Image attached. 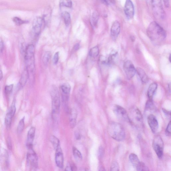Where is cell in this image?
Wrapping results in <instances>:
<instances>
[{
	"label": "cell",
	"mask_w": 171,
	"mask_h": 171,
	"mask_svg": "<svg viewBox=\"0 0 171 171\" xmlns=\"http://www.w3.org/2000/svg\"><path fill=\"white\" fill-rule=\"evenodd\" d=\"M147 34L152 41L156 44L162 43L166 36L164 30L155 21L151 22L148 27Z\"/></svg>",
	"instance_id": "obj_1"
},
{
	"label": "cell",
	"mask_w": 171,
	"mask_h": 171,
	"mask_svg": "<svg viewBox=\"0 0 171 171\" xmlns=\"http://www.w3.org/2000/svg\"><path fill=\"white\" fill-rule=\"evenodd\" d=\"M35 49L33 44L28 45L26 48L25 61L26 69L28 72L29 78H34L35 72Z\"/></svg>",
	"instance_id": "obj_2"
},
{
	"label": "cell",
	"mask_w": 171,
	"mask_h": 171,
	"mask_svg": "<svg viewBox=\"0 0 171 171\" xmlns=\"http://www.w3.org/2000/svg\"><path fill=\"white\" fill-rule=\"evenodd\" d=\"M108 131L110 136L118 141L123 140L126 137V132L122 125L116 122L109 123Z\"/></svg>",
	"instance_id": "obj_3"
},
{
	"label": "cell",
	"mask_w": 171,
	"mask_h": 171,
	"mask_svg": "<svg viewBox=\"0 0 171 171\" xmlns=\"http://www.w3.org/2000/svg\"><path fill=\"white\" fill-rule=\"evenodd\" d=\"M129 121L133 123L136 126L141 127L143 125V117L140 111L137 107L131 110L128 115Z\"/></svg>",
	"instance_id": "obj_4"
},
{
	"label": "cell",
	"mask_w": 171,
	"mask_h": 171,
	"mask_svg": "<svg viewBox=\"0 0 171 171\" xmlns=\"http://www.w3.org/2000/svg\"><path fill=\"white\" fill-rule=\"evenodd\" d=\"M152 11L156 17L163 20L165 17V13L161 0H151Z\"/></svg>",
	"instance_id": "obj_5"
},
{
	"label": "cell",
	"mask_w": 171,
	"mask_h": 171,
	"mask_svg": "<svg viewBox=\"0 0 171 171\" xmlns=\"http://www.w3.org/2000/svg\"><path fill=\"white\" fill-rule=\"evenodd\" d=\"M27 154V163L28 166L32 170H35L38 168V158L33 148L28 149Z\"/></svg>",
	"instance_id": "obj_6"
},
{
	"label": "cell",
	"mask_w": 171,
	"mask_h": 171,
	"mask_svg": "<svg viewBox=\"0 0 171 171\" xmlns=\"http://www.w3.org/2000/svg\"><path fill=\"white\" fill-rule=\"evenodd\" d=\"M152 147L159 159L162 158L164 152V142L159 136H157L154 139Z\"/></svg>",
	"instance_id": "obj_7"
},
{
	"label": "cell",
	"mask_w": 171,
	"mask_h": 171,
	"mask_svg": "<svg viewBox=\"0 0 171 171\" xmlns=\"http://www.w3.org/2000/svg\"><path fill=\"white\" fill-rule=\"evenodd\" d=\"M52 109L54 115L58 114L59 112L60 101L58 92L55 89L53 91L52 94Z\"/></svg>",
	"instance_id": "obj_8"
},
{
	"label": "cell",
	"mask_w": 171,
	"mask_h": 171,
	"mask_svg": "<svg viewBox=\"0 0 171 171\" xmlns=\"http://www.w3.org/2000/svg\"><path fill=\"white\" fill-rule=\"evenodd\" d=\"M123 68L128 79H131L135 76L136 73V69L131 61L127 60L125 62Z\"/></svg>",
	"instance_id": "obj_9"
},
{
	"label": "cell",
	"mask_w": 171,
	"mask_h": 171,
	"mask_svg": "<svg viewBox=\"0 0 171 171\" xmlns=\"http://www.w3.org/2000/svg\"><path fill=\"white\" fill-rule=\"evenodd\" d=\"M113 111L115 114L119 119L122 121H129L128 114L127 111L121 106L115 105Z\"/></svg>",
	"instance_id": "obj_10"
},
{
	"label": "cell",
	"mask_w": 171,
	"mask_h": 171,
	"mask_svg": "<svg viewBox=\"0 0 171 171\" xmlns=\"http://www.w3.org/2000/svg\"><path fill=\"white\" fill-rule=\"evenodd\" d=\"M124 12L128 19H132L135 15V9L131 0H126L124 5Z\"/></svg>",
	"instance_id": "obj_11"
},
{
	"label": "cell",
	"mask_w": 171,
	"mask_h": 171,
	"mask_svg": "<svg viewBox=\"0 0 171 171\" xmlns=\"http://www.w3.org/2000/svg\"><path fill=\"white\" fill-rule=\"evenodd\" d=\"M44 22L43 18L41 17H37L35 19L32 27V33L35 36L37 37L40 35Z\"/></svg>",
	"instance_id": "obj_12"
},
{
	"label": "cell",
	"mask_w": 171,
	"mask_h": 171,
	"mask_svg": "<svg viewBox=\"0 0 171 171\" xmlns=\"http://www.w3.org/2000/svg\"><path fill=\"white\" fill-rule=\"evenodd\" d=\"M147 122L152 132L155 133L159 129V123L156 117L153 114H150L147 117Z\"/></svg>",
	"instance_id": "obj_13"
},
{
	"label": "cell",
	"mask_w": 171,
	"mask_h": 171,
	"mask_svg": "<svg viewBox=\"0 0 171 171\" xmlns=\"http://www.w3.org/2000/svg\"><path fill=\"white\" fill-rule=\"evenodd\" d=\"M55 150V163L59 168L62 169L64 166V157L60 146H59Z\"/></svg>",
	"instance_id": "obj_14"
},
{
	"label": "cell",
	"mask_w": 171,
	"mask_h": 171,
	"mask_svg": "<svg viewBox=\"0 0 171 171\" xmlns=\"http://www.w3.org/2000/svg\"><path fill=\"white\" fill-rule=\"evenodd\" d=\"M121 26L118 21H116L113 22L111 26L110 34L112 39L115 40L117 38L121 31Z\"/></svg>",
	"instance_id": "obj_15"
},
{
	"label": "cell",
	"mask_w": 171,
	"mask_h": 171,
	"mask_svg": "<svg viewBox=\"0 0 171 171\" xmlns=\"http://www.w3.org/2000/svg\"><path fill=\"white\" fill-rule=\"evenodd\" d=\"M35 132V128L32 127L28 132L26 144V147L28 149L33 148Z\"/></svg>",
	"instance_id": "obj_16"
},
{
	"label": "cell",
	"mask_w": 171,
	"mask_h": 171,
	"mask_svg": "<svg viewBox=\"0 0 171 171\" xmlns=\"http://www.w3.org/2000/svg\"><path fill=\"white\" fill-rule=\"evenodd\" d=\"M60 88L63 93L64 100L68 101L71 90L70 86L68 83H64L61 86Z\"/></svg>",
	"instance_id": "obj_17"
},
{
	"label": "cell",
	"mask_w": 171,
	"mask_h": 171,
	"mask_svg": "<svg viewBox=\"0 0 171 171\" xmlns=\"http://www.w3.org/2000/svg\"><path fill=\"white\" fill-rule=\"evenodd\" d=\"M0 162L4 163L5 166L8 165L9 155L7 150L2 148H0Z\"/></svg>",
	"instance_id": "obj_18"
},
{
	"label": "cell",
	"mask_w": 171,
	"mask_h": 171,
	"mask_svg": "<svg viewBox=\"0 0 171 171\" xmlns=\"http://www.w3.org/2000/svg\"><path fill=\"white\" fill-rule=\"evenodd\" d=\"M29 78L28 72L27 69H26L21 74L19 82V86L21 88H22L25 86Z\"/></svg>",
	"instance_id": "obj_19"
},
{
	"label": "cell",
	"mask_w": 171,
	"mask_h": 171,
	"mask_svg": "<svg viewBox=\"0 0 171 171\" xmlns=\"http://www.w3.org/2000/svg\"><path fill=\"white\" fill-rule=\"evenodd\" d=\"M158 88V84L155 83H153L150 85L147 92V96L149 99L152 100Z\"/></svg>",
	"instance_id": "obj_20"
},
{
	"label": "cell",
	"mask_w": 171,
	"mask_h": 171,
	"mask_svg": "<svg viewBox=\"0 0 171 171\" xmlns=\"http://www.w3.org/2000/svg\"><path fill=\"white\" fill-rule=\"evenodd\" d=\"M136 72L142 83H146L149 81V78L143 69L140 68H137L136 69Z\"/></svg>",
	"instance_id": "obj_21"
},
{
	"label": "cell",
	"mask_w": 171,
	"mask_h": 171,
	"mask_svg": "<svg viewBox=\"0 0 171 171\" xmlns=\"http://www.w3.org/2000/svg\"><path fill=\"white\" fill-rule=\"evenodd\" d=\"M129 159L134 168L137 170L141 162L137 155L135 154H131L129 156Z\"/></svg>",
	"instance_id": "obj_22"
},
{
	"label": "cell",
	"mask_w": 171,
	"mask_h": 171,
	"mask_svg": "<svg viewBox=\"0 0 171 171\" xmlns=\"http://www.w3.org/2000/svg\"><path fill=\"white\" fill-rule=\"evenodd\" d=\"M99 17L98 13L96 11H94L92 14L91 18V24L92 27L94 29H95L97 25Z\"/></svg>",
	"instance_id": "obj_23"
},
{
	"label": "cell",
	"mask_w": 171,
	"mask_h": 171,
	"mask_svg": "<svg viewBox=\"0 0 171 171\" xmlns=\"http://www.w3.org/2000/svg\"><path fill=\"white\" fill-rule=\"evenodd\" d=\"M77 112L76 110L73 109L72 110L70 116V126L72 128L75 127L76 123Z\"/></svg>",
	"instance_id": "obj_24"
},
{
	"label": "cell",
	"mask_w": 171,
	"mask_h": 171,
	"mask_svg": "<svg viewBox=\"0 0 171 171\" xmlns=\"http://www.w3.org/2000/svg\"><path fill=\"white\" fill-rule=\"evenodd\" d=\"M118 53L115 51H112L111 53L107 60V63L109 64H114L117 61Z\"/></svg>",
	"instance_id": "obj_25"
},
{
	"label": "cell",
	"mask_w": 171,
	"mask_h": 171,
	"mask_svg": "<svg viewBox=\"0 0 171 171\" xmlns=\"http://www.w3.org/2000/svg\"><path fill=\"white\" fill-rule=\"evenodd\" d=\"M62 17L64 24L67 26H69L71 22V17L70 14L67 12H64L62 14Z\"/></svg>",
	"instance_id": "obj_26"
},
{
	"label": "cell",
	"mask_w": 171,
	"mask_h": 171,
	"mask_svg": "<svg viewBox=\"0 0 171 171\" xmlns=\"http://www.w3.org/2000/svg\"><path fill=\"white\" fill-rule=\"evenodd\" d=\"M13 117V115L8 112L6 115L5 118V124L6 127L8 128L11 127Z\"/></svg>",
	"instance_id": "obj_27"
},
{
	"label": "cell",
	"mask_w": 171,
	"mask_h": 171,
	"mask_svg": "<svg viewBox=\"0 0 171 171\" xmlns=\"http://www.w3.org/2000/svg\"><path fill=\"white\" fill-rule=\"evenodd\" d=\"M99 53V48L97 46H95L92 48L90 50L89 54L90 56L92 58L97 57Z\"/></svg>",
	"instance_id": "obj_28"
},
{
	"label": "cell",
	"mask_w": 171,
	"mask_h": 171,
	"mask_svg": "<svg viewBox=\"0 0 171 171\" xmlns=\"http://www.w3.org/2000/svg\"><path fill=\"white\" fill-rule=\"evenodd\" d=\"M59 4L61 7L71 8L72 7L73 4L71 0H59Z\"/></svg>",
	"instance_id": "obj_29"
},
{
	"label": "cell",
	"mask_w": 171,
	"mask_h": 171,
	"mask_svg": "<svg viewBox=\"0 0 171 171\" xmlns=\"http://www.w3.org/2000/svg\"><path fill=\"white\" fill-rule=\"evenodd\" d=\"M73 155L77 160L79 161L82 160V154L79 150L75 147H73Z\"/></svg>",
	"instance_id": "obj_30"
},
{
	"label": "cell",
	"mask_w": 171,
	"mask_h": 171,
	"mask_svg": "<svg viewBox=\"0 0 171 171\" xmlns=\"http://www.w3.org/2000/svg\"><path fill=\"white\" fill-rule=\"evenodd\" d=\"M50 141L55 150L60 146V143L58 139L56 137L52 135L50 138Z\"/></svg>",
	"instance_id": "obj_31"
},
{
	"label": "cell",
	"mask_w": 171,
	"mask_h": 171,
	"mask_svg": "<svg viewBox=\"0 0 171 171\" xmlns=\"http://www.w3.org/2000/svg\"><path fill=\"white\" fill-rule=\"evenodd\" d=\"M25 117H23L20 120L17 127V132L18 134H21L24 130L25 126Z\"/></svg>",
	"instance_id": "obj_32"
},
{
	"label": "cell",
	"mask_w": 171,
	"mask_h": 171,
	"mask_svg": "<svg viewBox=\"0 0 171 171\" xmlns=\"http://www.w3.org/2000/svg\"><path fill=\"white\" fill-rule=\"evenodd\" d=\"M155 106L152 100L149 99L147 102L145 106L146 111H152L154 110Z\"/></svg>",
	"instance_id": "obj_33"
},
{
	"label": "cell",
	"mask_w": 171,
	"mask_h": 171,
	"mask_svg": "<svg viewBox=\"0 0 171 171\" xmlns=\"http://www.w3.org/2000/svg\"><path fill=\"white\" fill-rule=\"evenodd\" d=\"M51 57V53L50 51L46 52L43 58V62L45 65L47 66L49 63Z\"/></svg>",
	"instance_id": "obj_34"
},
{
	"label": "cell",
	"mask_w": 171,
	"mask_h": 171,
	"mask_svg": "<svg viewBox=\"0 0 171 171\" xmlns=\"http://www.w3.org/2000/svg\"><path fill=\"white\" fill-rule=\"evenodd\" d=\"M13 21L18 26L25 24L27 22L26 21H23L21 18L17 17H14L13 18Z\"/></svg>",
	"instance_id": "obj_35"
},
{
	"label": "cell",
	"mask_w": 171,
	"mask_h": 171,
	"mask_svg": "<svg viewBox=\"0 0 171 171\" xmlns=\"http://www.w3.org/2000/svg\"><path fill=\"white\" fill-rule=\"evenodd\" d=\"M13 85L11 84L5 87V93L6 94L7 96L10 95L12 93L13 91Z\"/></svg>",
	"instance_id": "obj_36"
},
{
	"label": "cell",
	"mask_w": 171,
	"mask_h": 171,
	"mask_svg": "<svg viewBox=\"0 0 171 171\" xmlns=\"http://www.w3.org/2000/svg\"><path fill=\"white\" fill-rule=\"evenodd\" d=\"M119 166L116 161H114L112 163L111 166V171H119Z\"/></svg>",
	"instance_id": "obj_37"
},
{
	"label": "cell",
	"mask_w": 171,
	"mask_h": 171,
	"mask_svg": "<svg viewBox=\"0 0 171 171\" xmlns=\"http://www.w3.org/2000/svg\"><path fill=\"white\" fill-rule=\"evenodd\" d=\"M137 170L138 171H148L149 169L145 164L141 162L139 167Z\"/></svg>",
	"instance_id": "obj_38"
},
{
	"label": "cell",
	"mask_w": 171,
	"mask_h": 171,
	"mask_svg": "<svg viewBox=\"0 0 171 171\" xmlns=\"http://www.w3.org/2000/svg\"><path fill=\"white\" fill-rule=\"evenodd\" d=\"M16 107L15 104H13L9 109L8 112L11 113L14 116L16 112Z\"/></svg>",
	"instance_id": "obj_39"
},
{
	"label": "cell",
	"mask_w": 171,
	"mask_h": 171,
	"mask_svg": "<svg viewBox=\"0 0 171 171\" xmlns=\"http://www.w3.org/2000/svg\"><path fill=\"white\" fill-rule=\"evenodd\" d=\"M59 59V52H57L54 55L53 58V62L55 64H58Z\"/></svg>",
	"instance_id": "obj_40"
},
{
	"label": "cell",
	"mask_w": 171,
	"mask_h": 171,
	"mask_svg": "<svg viewBox=\"0 0 171 171\" xmlns=\"http://www.w3.org/2000/svg\"><path fill=\"white\" fill-rule=\"evenodd\" d=\"M100 1L106 6L112 5L115 2V0H100Z\"/></svg>",
	"instance_id": "obj_41"
},
{
	"label": "cell",
	"mask_w": 171,
	"mask_h": 171,
	"mask_svg": "<svg viewBox=\"0 0 171 171\" xmlns=\"http://www.w3.org/2000/svg\"><path fill=\"white\" fill-rule=\"evenodd\" d=\"M166 135L170 136L171 134V121L169 123L166 130Z\"/></svg>",
	"instance_id": "obj_42"
},
{
	"label": "cell",
	"mask_w": 171,
	"mask_h": 171,
	"mask_svg": "<svg viewBox=\"0 0 171 171\" xmlns=\"http://www.w3.org/2000/svg\"><path fill=\"white\" fill-rule=\"evenodd\" d=\"M163 111L164 114L165 115V116L166 117H170L171 113L170 112H169V111L166 110L164 109H163Z\"/></svg>",
	"instance_id": "obj_43"
},
{
	"label": "cell",
	"mask_w": 171,
	"mask_h": 171,
	"mask_svg": "<svg viewBox=\"0 0 171 171\" xmlns=\"http://www.w3.org/2000/svg\"><path fill=\"white\" fill-rule=\"evenodd\" d=\"M104 150L102 147H100L98 150V155L100 157H102L104 154Z\"/></svg>",
	"instance_id": "obj_44"
},
{
	"label": "cell",
	"mask_w": 171,
	"mask_h": 171,
	"mask_svg": "<svg viewBox=\"0 0 171 171\" xmlns=\"http://www.w3.org/2000/svg\"><path fill=\"white\" fill-rule=\"evenodd\" d=\"M4 49V44L3 41L0 40V53H2Z\"/></svg>",
	"instance_id": "obj_45"
},
{
	"label": "cell",
	"mask_w": 171,
	"mask_h": 171,
	"mask_svg": "<svg viewBox=\"0 0 171 171\" xmlns=\"http://www.w3.org/2000/svg\"><path fill=\"white\" fill-rule=\"evenodd\" d=\"M75 136L77 140H79L80 139L81 136L79 132H76L75 133Z\"/></svg>",
	"instance_id": "obj_46"
},
{
	"label": "cell",
	"mask_w": 171,
	"mask_h": 171,
	"mask_svg": "<svg viewBox=\"0 0 171 171\" xmlns=\"http://www.w3.org/2000/svg\"><path fill=\"white\" fill-rule=\"evenodd\" d=\"M8 147L9 148V149L10 150L12 149V146L11 143V141L10 139L8 138V140L7 141Z\"/></svg>",
	"instance_id": "obj_47"
},
{
	"label": "cell",
	"mask_w": 171,
	"mask_h": 171,
	"mask_svg": "<svg viewBox=\"0 0 171 171\" xmlns=\"http://www.w3.org/2000/svg\"><path fill=\"white\" fill-rule=\"evenodd\" d=\"M3 73L2 69L0 68V81H1L3 78Z\"/></svg>",
	"instance_id": "obj_48"
},
{
	"label": "cell",
	"mask_w": 171,
	"mask_h": 171,
	"mask_svg": "<svg viewBox=\"0 0 171 171\" xmlns=\"http://www.w3.org/2000/svg\"><path fill=\"white\" fill-rule=\"evenodd\" d=\"M80 45L79 44H77L75 45L74 46V50H77L79 48Z\"/></svg>",
	"instance_id": "obj_49"
}]
</instances>
